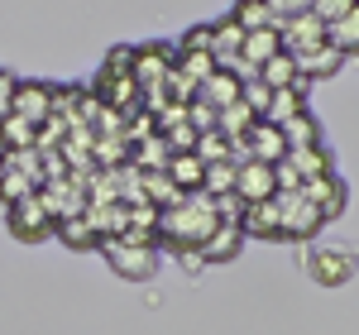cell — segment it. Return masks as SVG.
Masks as SVG:
<instances>
[{"label": "cell", "mask_w": 359, "mask_h": 335, "mask_svg": "<svg viewBox=\"0 0 359 335\" xmlns=\"http://www.w3.org/2000/svg\"><path fill=\"white\" fill-rule=\"evenodd\" d=\"M216 225H221V201H211L206 192H187L177 206L158 211V235L177 249H192V245L201 249Z\"/></svg>", "instance_id": "6da1fadb"}, {"label": "cell", "mask_w": 359, "mask_h": 335, "mask_svg": "<svg viewBox=\"0 0 359 335\" xmlns=\"http://www.w3.org/2000/svg\"><path fill=\"white\" fill-rule=\"evenodd\" d=\"M101 254H106V264H111L120 278L130 282H149L158 273V254L154 245H135V240H125V235H115V240H101Z\"/></svg>", "instance_id": "7a4b0ae2"}, {"label": "cell", "mask_w": 359, "mask_h": 335, "mask_svg": "<svg viewBox=\"0 0 359 335\" xmlns=\"http://www.w3.org/2000/svg\"><path fill=\"white\" fill-rule=\"evenodd\" d=\"M273 201H278V235H283V240H311V235L326 225L321 211H316L302 192H278Z\"/></svg>", "instance_id": "3957f363"}, {"label": "cell", "mask_w": 359, "mask_h": 335, "mask_svg": "<svg viewBox=\"0 0 359 335\" xmlns=\"http://www.w3.org/2000/svg\"><path fill=\"white\" fill-rule=\"evenodd\" d=\"M53 230H57V221H53V211L43 206L39 192L10 206V235H15L20 245H39V240H48Z\"/></svg>", "instance_id": "277c9868"}, {"label": "cell", "mask_w": 359, "mask_h": 335, "mask_svg": "<svg viewBox=\"0 0 359 335\" xmlns=\"http://www.w3.org/2000/svg\"><path fill=\"white\" fill-rule=\"evenodd\" d=\"M278 34H283V53H292V57L311 53V48H321V43H331V25H321L311 10L278 20Z\"/></svg>", "instance_id": "5b68a950"}, {"label": "cell", "mask_w": 359, "mask_h": 335, "mask_svg": "<svg viewBox=\"0 0 359 335\" xmlns=\"http://www.w3.org/2000/svg\"><path fill=\"white\" fill-rule=\"evenodd\" d=\"M278 196V177H273V163H235V201L249 206V201H273Z\"/></svg>", "instance_id": "8992f818"}, {"label": "cell", "mask_w": 359, "mask_h": 335, "mask_svg": "<svg viewBox=\"0 0 359 335\" xmlns=\"http://www.w3.org/2000/svg\"><path fill=\"white\" fill-rule=\"evenodd\" d=\"M10 111L20 115V120H29L34 130H39V125H48V120H53V86H43V82H20V86H15Z\"/></svg>", "instance_id": "52a82bcc"}, {"label": "cell", "mask_w": 359, "mask_h": 335, "mask_svg": "<svg viewBox=\"0 0 359 335\" xmlns=\"http://www.w3.org/2000/svg\"><path fill=\"white\" fill-rule=\"evenodd\" d=\"M297 192H302L306 201L321 211V221H335V216L345 211V182H340L335 172H326V177H306Z\"/></svg>", "instance_id": "ba28073f"}, {"label": "cell", "mask_w": 359, "mask_h": 335, "mask_svg": "<svg viewBox=\"0 0 359 335\" xmlns=\"http://www.w3.org/2000/svg\"><path fill=\"white\" fill-rule=\"evenodd\" d=\"M306 268H311V278L321 282V287H345V282L355 278V259L345 249H316L306 259Z\"/></svg>", "instance_id": "9c48e42d"}, {"label": "cell", "mask_w": 359, "mask_h": 335, "mask_svg": "<svg viewBox=\"0 0 359 335\" xmlns=\"http://www.w3.org/2000/svg\"><path fill=\"white\" fill-rule=\"evenodd\" d=\"M240 91H245V77H235L230 67H216L206 82L196 86V101H201V106H211V111H225V106H235V101H240Z\"/></svg>", "instance_id": "30bf717a"}, {"label": "cell", "mask_w": 359, "mask_h": 335, "mask_svg": "<svg viewBox=\"0 0 359 335\" xmlns=\"http://www.w3.org/2000/svg\"><path fill=\"white\" fill-rule=\"evenodd\" d=\"M168 72H172V53H168L163 43L135 48V82H139V91H158Z\"/></svg>", "instance_id": "8fae6325"}, {"label": "cell", "mask_w": 359, "mask_h": 335, "mask_svg": "<svg viewBox=\"0 0 359 335\" xmlns=\"http://www.w3.org/2000/svg\"><path fill=\"white\" fill-rule=\"evenodd\" d=\"M245 149H249L254 163H283V158H287V139H283V130L269 125V120H259L245 135Z\"/></svg>", "instance_id": "7c38bea8"}, {"label": "cell", "mask_w": 359, "mask_h": 335, "mask_svg": "<svg viewBox=\"0 0 359 335\" xmlns=\"http://www.w3.org/2000/svg\"><path fill=\"white\" fill-rule=\"evenodd\" d=\"M240 230H245V240H283L278 235V201H249L240 206Z\"/></svg>", "instance_id": "4fadbf2b"}, {"label": "cell", "mask_w": 359, "mask_h": 335, "mask_svg": "<svg viewBox=\"0 0 359 335\" xmlns=\"http://www.w3.org/2000/svg\"><path fill=\"white\" fill-rule=\"evenodd\" d=\"M273 53H283V34L278 29H249L245 43H240V62H245L249 72H259Z\"/></svg>", "instance_id": "5bb4252c"}, {"label": "cell", "mask_w": 359, "mask_h": 335, "mask_svg": "<svg viewBox=\"0 0 359 335\" xmlns=\"http://www.w3.org/2000/svg\"><path fill=\"white\" fill-rule=\"evenodd\" d=\"M345 67V53L331 48V43H321V48H311V53H297V72H302L306 82H326Z\"/></svg>", "instance_id": "9a60e30c"}, {"label": "cell", "mask_w": 359, "mask_h": 335, "mask_svg": "<svg viewBox=\"0 0 359 335\" xmlns=\"http://www.w3.org/2000/svg\"><path fill=\"white\" fill-rule=\"evenodd\" d=\"M201 249H206V259H216V264H225V259H235V254L245 249V230H240V221H230V216H221V225L211 230V240H206Z\"/></svg>", "instance_id": "2e32d148"}, {"label": "cell", "mask_w": 359, "mask_h": 335, "mask_svg": "<svg viewBox=\"0 0 359 335\" xmlns=\"http://www.w3.org/2000/svg\"><path fill=\"white\" fill-rule=\"evenodd\" d=\"M259 82L269 86V91H287V86H306V77L297 72V57L292 53H273L259 67Z\"/></svg>", "instance_id": "e0dca14e"}, {"label": "cell", "mask_w": 359, "mask_h": 335, "mask_svg": "<svg viewBox=\"0 0 359 335\" xmlns=\"http://www.w3.org/2000/svg\"><path fill=\"white\" fill-rule=\"evenodd\" d=\"M39 172H29V168H15V163H0V196H5V206H15V201H25V196L39 192Z\"/></svg>", "instance_id": "ac0fdd59"}, {"label": "cell", "mask_w": 359, "mask_h": 335, "mask_svg": "<svg viewBox=\"0 0 359 335\" xmlns=\"http://www.w3.org/2000/svg\"><path fill=\"white\" fill-rule=\"evenodd\" d=\"M287 163L302 172V182L306 177H326V172H335V153H331V144L321 139V144H311V149H297V153H287Z\"/></svg>", "instance_id": "d6986e66"}, {"label": "cell", "mask_w": 359, "mask_h": 335, "mask_svg": "<svg viewBox=\"0 0 359 335\" xmlns=\"http://www.w3.org/2000/svg\"><path fill=\"white\" fill-rule=\"evenodd\" d=\"M278 130H283V139H287V153H297V149H311V144H321V125H316V115H311V111L292 115V120H283Z\"/></svg>", "instance_id": "ffe728a7"}, {"label": "cell", "mask_w": 359, "mask_h": 335, "mask_svg": "<svg viewBox=\"0 0 359 335\" xmlns=\"http://www.w3.org/2000/svg\"><path fill=\"white\" fill-rule=\"evenodd\" d=\"M168 177L177 182V192H201L206 163H201L196 153H172V158H168Z\"/></svg>", "instance_id": "44dd1931"}, {"label": "cell", "mask_w": 359, "mask_h": 335, "mask_svg": "<svg viewBox=\"0 0 359 335\" xmlns=\"http://www.w3.org/2000/svg\"><path fill=\"white\" fill-rule=\"evenodd\" d=\"M230 20L245 29H278V15H273V5L269 0H235V10H230Z\"/></svg>", "instance_id": "7402d4cb"}, {"label": "cell", "mask_w": 359, "mask_h": 335, "mask_svg": "<svg viewBox=\"0 0 359 335\" xmlns=\"http://www.w3.org/2000/svg\"><path fill=\"white\" fill-rule=\"evenodd\" d=\"M0 144L15 153V149H39V130L29 125V120H20L15 111L0 115Z\"/></svg>", "instance_id": "603a6c76"}, {"label": "cell", "mask_w": 359, "mask_h": 335, "mask_svg": "<svg viewBox=\"0 0 359 335\" xmlns=\"http://www.w3.org/2000/svg\"><path fill=\"white\" fill-rule=\"evenodd\" d=\"M302 111H306V86H287V91H273L264 120L269 125H283V120H292V115H302Z\"/></svg>", "instance_id": "cb8c5ba5"}, {"label": "cell", "mask_w": 359, "mask_h": 335, "mask_svg": "<svg viewBox=\"0 0 359 335\" xmlns=\"http://www.w3.org/2000/svg\"><path fill=\"white\" fill-rule=\"evenodd\" d=\"M53 235H62V245H72V249H91V245H101V235H96V225L86 221V211H82V216H62Z\"/></svg>", "instance_id": "d4e9b609"}, {"label": "cell", "mask_w": 359, "mask_h": 335, "mask_svg": "<svg viewBox=\"0 0 359 335\" xmlns=\"http://www.w3.org/2000/svg\"><path fill=\"white\" fill-rule=\"evenodd\" d=\"M154 235H158V206H139V211H130V221H125V240H135V245H154Z\"/></svg>", "instance_id": "484cf974"}, {"label": "cell", "mask_w": 359, "mask_h": 335, "mask_svg": "<svg viewBox=\"0 0 359 335\" xmlns=\"http://www.w3.org/2000/svg\"><path fill=\"white\" fill-rule=\"evenodd\" d=\"M192 153L201 163H230V139H225L221 130H201L192 144Z\"/></svg>", "instance_id": "4316f807"}, {"label": "cell", "mask_w": 359, "mask_h": 335, "mask_svg": "<svg viewBox=\"0 0 359 335\" xmlns=\"http://www.w3.org/2000/svg\"><path fill=\"white\" fill-rule=\"evenodd\" d=\"M331 48H340V53H359V0H355V10H350L345 20L331 25Z\"/></svg>", "instance_id": "83f0119b"}, {"label": "cell", "mask_w": 359, "mask_h": 335, "mask_svg": "<svg viewBox=\"0 0 359 335\" xmlns=\"http://www.w3.org/2000/svg\"><path fill=\"white\" fill-rule=\"evenodd\" d=\"M172 67H177L187 82L201 86L206 77H211V72H216V67H221V62H216V53H177V62H172Z\"/></svg>", "instance_id": "f1b7e54d"}, {"label": "cell", "mask_w": 359, "mask_h": 335, "mask_svg": "<svg viewBox=\"0 0 359 335\" xmlns=\"http://www.w3.org/2000/svg\"><path fill=\"white\" fill-rule=\"evenodd\" d=\"M201 192L206 196H235V163H206Z\"/></svg>", "instance_id": "f546056e"}, {"label": "cell", "mask_w": 359, "mask_h": 335, "mask_svg": "<svg viewBox=\"0 0 359 335\" xmlns=\"http://www.w3.org/2000/svg\"><path fill=\"white\" fill-rule=\"evenodd\" d=\"M216 29V62H230V57H240V43H245V29L235 25V20H221Z\"/></svg>", "instance_id": "4dcf8cb0"}, {"label": "cell", "mask_w": 359, "mask_h": 335, "mask_svg": "<svg viewBox=\"0 0 359 335\" xmlns=\"http://www.w3.org/2000/svg\"><path fill=\"white\" fill-rule=\"evenodd\" d=\"M177 53H216V29L211 25H192L187 34H182Z\"/></svg>", "instance_id": "1f68e13d"}, {"label": "cell", "mask_w": 359, "mask_h": 335, "mask_svg": "<svg viewBox=\"0 0 359 335\" xmlns=\"http://www.w3.org/2000/svg\"><path fill=\"white\" fill-rule=\"evenodd\" d=\"M240 101H245L249 111H254L259 120H264V111H269V101H273V91H269V86L259 82V77H245V91H240Z\"/></svg>", "instance_id": "d6a6232c"}, {"label": "cell", "mask_w": 359, "mask_h": 335, "mask_svg": "<svg viewBox=\"0 0 359 335\" xmlns=\"http://www.w3.org/2000/svg\"><path fill=\"white\" fill-rule=\"evenodd\" d=\"M355 10V0H311V15L321 20V25H335V20H345Z\"/></svg>", "instance_id": "836d02e7"}, {"label": "cell", "mask_w": 359, "mask_h": 335, "mask_svg": "<svg viewBox=\"0 0 359 335\" xmlns=\"http://www.w3.org/2000/svg\"><path fill=\"white\" fill-rule=\"evenodd\" d=\"M101 77H135V48H111Z\"/></svg>", "instance_id": "e575fe53"}, {"label": "cell", "mask_w": 359, "mask_h": 335, "mask_svg": "<svg viewBox=\"0 0 359 335\" xmlns=\"http://www.w3.org/2000/svg\"><path fill=\"white\" fill-rule=\"evenodd\" d=\"M273 5L278 20H287V15H302V10H311V0H269Z\"/></svg>", "instance_id": "d590c367"}, {"label": "cell", "mask_w": 359, "mask_h": 335, "mask_svg": "<svg viewBox=\"0 0 359 335\" xmlns=\"http://www.w3.org/2000/svg\"><path fill=\"white\" fill-rule=\"evenodd\" d=\"M15 86H20V82H15L10 72H0V115L10 111V101H15Z\"/></svg>", "instance_id": "8d00e7d4"}]
</instances>
